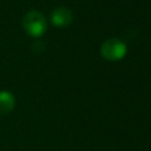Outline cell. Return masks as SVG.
<instances>
[{
  "label": "cell",
  "mask_w": 151,
  "mask_h": 151,
  "mask_svg": "<svg viewBox=\"0 0 151 151\" xmlns=\"http://www.w3.org/2000/svg\"><path fill=\"white\" fill-rule=\"evenodd\" d=\"M22 28L33 38L41 37L47 29V22L44 14L35 9L27 12L22 18Z\"/></svg>",
  "instance_id": "6da1fadb"
},
{
  "label": "cell",
  "mask_w": 151,
  "mask_h": 151,
  "mask_svg": "<svg viewBox=\"0 0 151 151\" xmlns=\"http://www.w3.org/2000/svg\"><path fill=\"white\" fill-rule=\"evenodd\" d=\"M127 47L126 45L117 38L107 39L100 46V54L104 59L109 61H118L126 55Z\"/></svg>",
  "instance_id": "7a4b0ae2"
},
{
  "label": "cell",
  "mask_w": 151,
  "mask_h": 151,
  "mask_svg": "<svg viewBox=\"0 0 151 151\" xmlns=\"http://www.w3.org/2000/svg\"><path fill=\"white\" fill-rule=\"evenodd\" d=\"M73 21V13L67 7H57L51 13V22L57 27H66Z\"/></svg>",
  "instance_id": "3957f363"
},
{
  "label": "cell",
  "mask_w": 151,
  "mask_h": 151,
  "mask_svg": "<svg viewBox=\"0 0 151 151\" xmlns=\"http://www.w3.org/2000/svg\"><path fill=\"white\" fill-rule=\"evenodd\" d=\"M15 106V98L9 91L0 92V114L5 116L13 111Z\"/></svg>",
  "instance_id": "277c9868"
}]
</instances>
